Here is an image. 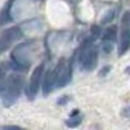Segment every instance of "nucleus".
Masks as SVG:
<instances>
[{"label":"nucleus","mask_w":130,"mask_h":130,"mask_svg":"<svg viewBox=\"0 0 130 130\" xmlns=\"http://www.w3.org/2000/svg\"><path fill=\"white\" fill-rule=\"evenodd\" d=\"M130 48V12H125L121 18V31L118 42V55L122 56Z\"/></svg>","instance_id":"7ed1b4c3"},{"label":"nucleus","mask_w":130,"mask_h":130,"mask_svg":"<svg viewBox=\"0 0 130 130\" xmlns=\"http://www.w3.org/2000/svg\"><path fill=\"white\" fill-rule=\"evenodd\" d=\"M22 86H24V79L20 75H13L3 85L2 99L5 107H10L17 102L18 96L21 95V91H22Z\"/></svg>","instance_id":"f257e3e1"},{"label":"nucleus","mask_w":130,"mask_h":130,"mask_svg":"<svg viewBox=\"0 0 130 130\" xmlns=\"http://www.w3.org/2000/svg\"><path fill=\"white\" fill-rule=\"evenodd\" d=\"M115 10H111V12H108L107 14H105V17L102 20V24H108L109 21H112L113 18H115Z\"/></svg>","instance_id":"9b49d317"},{"label":"nucleus","mask_w":130,"mask_h":130,"mask_svg":"<svg viewBox=\"0 0 130 130\" xmlns=\"http://www.w3.org/2000/svg\"><path fill=\"white\" fill-rule=\"evenodd\" d=\"M42 91L43 95H48L53 89V79H52V70H47L46 74L42 77Z\"/></svg>","instance_id":"0eeeda50"},{"label":"nucleus","mask_w":130,"mask_h":130,"mask_svg":"<svg viewBox=\"0 0 130 130\" xmlns=\"http://www.w3.org/2000/svg\"><path fill=\"white\" fill-rule=\"evenodd\" d=\"M113 44H115V43H111V42H104V40H103V43H102V46H103V51H104L105 53H109V52L113 50Z\"/></svg>","instance_id":"9d476101"},{"label":"nucleus","mask_w":130,"mask_h":130,"mask_svg":"<svg viewBox=\"0 0 130 130\" xmlns=\"http://www.w3.org/2000/svg\"><path fill=\"white\" fill-rule=\"evenodd\" d=\"M20 35H21V34H20V30H18L17 27L5 30L3 34L0 35V53L4 52L14 39L20 38Z\"/></svg>","instance_id":"39448f33"},{"label":"nucleus","mask_w":130,"mask_h":130,"mask_svg":"<svg viewBox=\"0 0 130 130\" xmlns=\"http://www.w3.org/2000/svg\"><path fill=\"white\" fill-rule=\"evenodd\" d=\"M43 70H44V64H39L34 69V72H32L31 77H30V83H29V87L26 90L27 96L30 98V99H34L35 95L38 94V90H39L40 83H42Z\"/></svg>","instance_id":"20e7f679"},{"label":"nucleus","mask_w":130,"mask_h":130,"mask_svg":"<svg viewBox=\"0 0 130 130\" xmlns=\"http://www.w3.org/2000/svg\"><path fill=\"white\" fill-rule=\"evenodd\" d=\"M82 121V117L78 116V115H74V116H70L69 120H67V126L69 127H75V126H78Z\"/></svg>","instance_id":"1a4fd4ad"},{"label":"nucleus","mask_w":130,"mask_h":130,"mask_svg":"<svg viewBox=\"0 0 130 130\" xmlns=\"http://www.w3.org/2000/svg\"><path fill=\"white\" fill-rule=\"evenodd\" d=\"M127 73H130V67H129V69H127Z\"/></svg>","instance_id":"2eb2a0df"},{"label":"nucleus","mask_w":130,"mask_h":130,"mask_svg":"<svg viewBox=\"0 0 130 130\" xmlns=\"http://www.w3.org/2000/svg\"><path fill=\"white\" fill-rule=\"evenodd\" d=\"M2 129H20V126H14V125H7V126H2Z\"/></svg>","instance_id":"f8f14e48"},{"label":"nucleus","mask_w":130,"mask_h":130,"mask_svg":"<svg viewBox=\"0 0 130 130\" xmlns=\"http://www.w3.org/2000/svg\"><path fill=\"white\" fill-rule=\"evenodd\" d=\"M70 78H72V65L69 64L68 67H64L61 68L60 73H59V77H57V81H56V87L61 89L64 86H67L69 82H70Z\"/></svg>","instance_id":"423d86ee"},{"label":"nucleus","mask_w":130,"mask_h":130,"mask_svg":"<svg viewBox=\"0 0 130 130\" xmlns=\"http://www.w3.org/2000/svg\"><path fill=\"white\" fill-rule=\"evenodd\" d=\"M116 37H117V27L116 26H108L105 29V31L103 32V40L104 42L115 43Z\"/></svg>","instance_id":"6e6552de"},{"label":"nucleus","mask_w":130,"mask_h":130,"mask_svg":"<svg viewBox=\"0 0 130 130\" xmlns=\"http://www.w3.org/2000/svg\"><path fill=\"white\" fill-rule=\"evenodd\" d=\"M79 61H81V67L87 72H91L96 68L98 48L91 44V42H86L83 44V47L79 52Z\"/></svg>","instance_id":"f03ea898"},{"label":"nucleus","mask_w":130,"mask_h":130,"mask_svg":"<svg viewBox=\"0 0 130 130\" xmlns=\"http://www.w3.org/2000/svg\"><path fill=\"white\" fill-rule=\"evenodd\" d=\"M109 69H111V67H105V69H103V70L100 72V75H104V74H107L108 72H109Z\"/></svg>","instance_id":"ddd939ff"},{"label":"nucleus","mask_w":130,"mask_h":130,"mask_svg":"<svg viewBox=\"0 0 130 130\" xmlns=\"http://www.w3.org/2000/svg\"><path fill=\"white\" fill-rule=\"evenodd\" d=\"M2 77H3V73L0 72V83H2Z\"/></svg>","instance_id":"4468645a"}]
</instances>
